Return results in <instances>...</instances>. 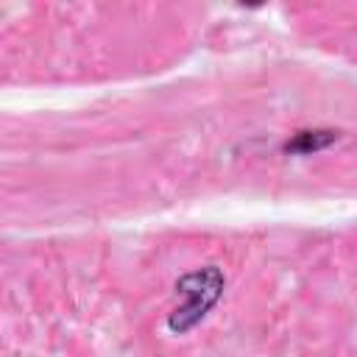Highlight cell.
Returning <instances> with one entry per match:
<instances>
[{"instance_id":"6da1fadb","label":"cell","mask_w":357,"mask_h":357,"mask_svg":"<svg viewBox=\"0 0 357 357\" xmlns=\"http://www.w3.org/2000/svg\"><path fill=\"white\" fill-rule=\"evenodd\" d=\"M335 139H337V134H332V131H301V134H296V137L287 142V151L312 153V151H321V148L332 145Z\"/></svg>"}]
</instances>
